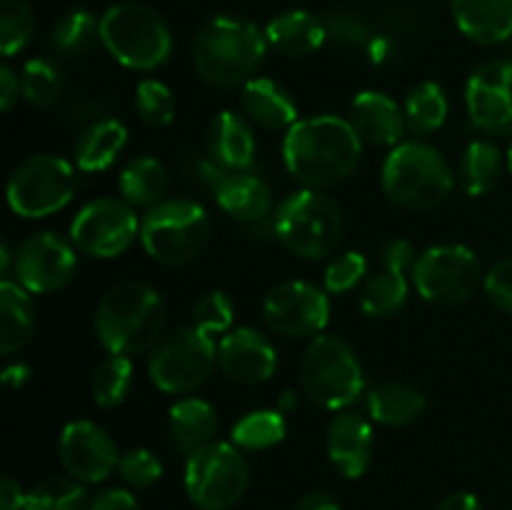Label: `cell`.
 Here are the masks:
<instances>
[{
    "instance_id": "f5cc1de1",
    "label": "cell",
    "mask_w": 512,
    "mask_h": 510,
    "mask_svg": "<svg viewBox=\"0 0 512 510\" xmlns=\"http://www.w3.org/2000/svg\"><path fill=\"white\" fill-rule=\"evenodd\" d=\"M438 510H483V503L473 493H453L438 505Z\"/></svg>"
},
{
    "instance_id": "1f68e13d",
    "label": "cell",
    "mask_w": 512,
    "mask_h": 510,
    "mask_svg": "<svg viewBox=\"0 0 512 510\" xmlns=\"http://www.w3.org/2000/svg\"><path fill=\"white\" fill-rule=\"evenodd\" d=\"M405 120H408V128L418 135L435 133L445 125L450 113V103L445 90L440 88L435 80H423V83H415L408 90L403 103Z\"/></svg>"
},
{
    "instance_id": "484cf974",
    "label": "cell",
    "mask_w": 512,
    "mask_h": 510,
    "mask_svg": "<svg viewBox=\"0 0 512 510\" xmlns=\"http://www.w3.org/2000/svg\"><path fill=\"white\" fill-rule=\"evenodd\" d=\"M128 145V128L115 118L93 120L83 133L78 135L73 148L75 168L83 173H100L108 170L118 160Z\"/></svg>"
},
{
    "instance_id": "60d3db41",
    "label": "cell",
    "mask_w": 512,
    "mask_h": 510,
    "mask_svg": "<svg viewBox=\"0 0 512 510\" xmlns=\"http://www.w3.org/2000/svg\"><path fill=\"white\" fill-rule=\"evenodd\" d=\"M325 30H328V40H333L335 45L348 50L368 48V43L373 40V30L370 23L365 20L363 13L353 8H333L325 13Z\"/></svg>"
},
{
    "instance_id": "8992f818",
    "label": "cell",
    "mask_w": 512,
    "mask_h": 510,
    "mask_svg": "<svg viewBox=\"0 0 512 510\" xmlns=\"http://www.w3.org/2000/svg\"><path fill=\"white\" fill-rule=\"evenodd\" d=\"M273 235L285 250H290L298 258H328L343 238L340 205L323 190H295L275 208Z\"/></svg>"
},
{
    "instance_id": "ee69618b",
    "label": "cell",
    "mask_w": 512,
    "mask_h": 510,
    "mask_svg": "<svg viewBox=\"0 0 512 510\" xmlns=\"http://www.w3.org/2000/svg\"><path fill=\"white\" fill-rule=\"evenodd\" d=\"M118 475L125 485H130V488H153V485L163 478V463H160L158 455L148 448L125 450V453L120 455Z\"/></svg>"
},
{
    "instance_id": "6da1fadb",
    "label": "cell",
    "mask_w": 512,
    "mask_h": 510,
    "mask_svg": "<svg viewBox=\"0 0 512 510\" xmlns=\"http://www.w3.org/2000/svg\"><path fill=\"white\" fill-rule=\"evenodd\" d=\"M363 158V140L340 115L300 118L283 138V160L303 188L325 190L355 173Z\"/></svg>"
},
{
    "instance_id": "4316f807",
    "label": "cell",
    "mask_w": 512,
    "mask_h": 510,
    "mask_svg": "<svg viewBox=\"0 0 512 510\" xmlns=\"http://www.w3.org/2000/svg\"><path fill=\"white\" fill-rule=\"evenodd\" d=\"M218 425V413L203 398H180L168 415L170 440H173L175 450L188 455L203 445L213 443Z\"/></svg>"
},
{
    "instance_id": "74e56055",
    "label": "cell",
    "mask_w": 512,
    "mask_h": 510,
    "mask_svg": "<svg viewBox=\"0 0 512 510\" xmlns=\"http://www.w3.org/2000/svg\"><path fill=\"white\" fill-rule=\"evenodd\" d=\"M23 98L33 108H53L63 95V78L60 70L45 58H30L20 70Z\"/></svg>"
},
{
    "instance_id": "681fc988",
    "label": "cell",
    "mask_w": 512,
    "mask_h": 510,
    "mask_svg": "<svg viewBox=\"0 0 512 510\" xmlns=\"http://www.w3.org/2000/svg\"><path fill=\"white\" fill-rule=\"evenodd\" d=\"M25 498H28V493L20 488V483L5 475L3 483H0V510H25Z\"/></svg>"
},
{
    "instance_id": "e575fe53",
    "label": "cell",
    "mask_w": 512,
    "mask_h": 510,
    "mask_svg": "<svg viewBox=\"0 0 512 510\" xmlns=\"http://www.w3.org/2000/svg\"><path fill=\"white\" fill-rule=\"evenodd\" d=\"M133 388V360L130 355L108 353L93 373V403L98 408H118Z\"/></svg>"
},
{
    "instance_id": "d590c367",
    "label": "cell",
    "mask_w": 512,
    "mask_h": 510,
    "mask_svg": "<svg viewBox=\"0 0 512 510\" xmlns=\"http://www.w3.org/2000/svg\"><path fill=\"white\" fill-rule=\"evenodd\" d=\"M288 433L283 410H253L233 425L230 443L240 450H270L280 445Z\"/></svg>"
},
{
    "instance_id": "e0dca14e",
    "label": "cell",
    "mask_w": 512,
    "mask_h": 510,
    "mask_svg": "<svg viewBox=\"0 0 512 510\" xmlns=\"http://www.w3.org/2000/svg\"><path fill=\"white\" fill-rule=\"evenodd\" d=\"M465 108L478 130L512 135V60H490L465 85Z\"/></svg>"
},
{
    "instance_id": "f546056e",
    "label": "cell",
    "mask_w": 512,
    "mask_h": 510,
    "mask_svg": "<svg viewBox=\"0 0 512 510\" xmlns=\"http://www.w3.org/2000/svg\"><path fill=\"white\" fill-rule=\"evenodd\" d=\"M118 188L125 203L133 208H153L168 190V168L153 155H138L123 165Z\"/></svg>"
},
{
    "instance_id": "9f6ffc18",
    "label": "cell",
    "mask_w": 512,
    "mask_h": 510,
    "mask_svg": "<svg viewBox=\"0 0 512 510\" xmlns=\"http://www.w3.org/2000/svg\"><path fill=\"white\" fill-rule=\"evenodd\" d=\"M508 170L512 173V145H510V150H508Z\"/></svg>"
},
{
    "instance_id": "f35d334b",
    "label": "cell",
    "mask_w": 512,
    "mask_h": 510,
    "mask_svg": "<svg viewBox=\"0 0 512 510\" xmlns=\"http://www.w3.org/2000/svg\"><path fill=\"white\" fill-rule=\"evenodd\" d=\"M35 33V15L28 0H0V53L13 58L28 48Z\"/></svg>"
},
{
    "instance_id": "4dcf8cb0",
    "label": "cell",
    "mask_w": 512,
    "mask_h": 510,
    "mask_svg": "<svg viewBox=\"0 0 512 510\" xmlns=\"http://www.w3.org/2000/svg\"><path fill=\"white\" fill-rule=\"evenodd\" d=\"M505 158L490 140H473L460 158V185L470 198H483L498 188Z\"/></svg>"
},
{
    "instance_id": "83f0119b",
    "label": "cell",
    "mask_w": 512,
    "mask_h": 510,
    "mask_svg": "<svg viewBox=\"0 0 512 510\" xmlns=\"http://www.w3.org/2000/svg\"><path fill=\"white\" fill-rule=\"evenodd\" d=\"M35 335V308L30 293L18 280L0 283V353L23 350Z\"/></svg>"
},
{
    "instance_id": "11a10c76",
    "label": "cell",
    "mask_w": 512,
    "mask_h": 510,
    "mask_svg": "<svg viewBox=\"0 0 512 510\" xmlns=\"http://www.w3.org/2000/svg\"><path fill=\"white\" fill-rule=\"evenodd\" d=\"M293 405H295V395L288 390V393H283V398H280V410L293 408Z\"/></svg>"
},
{
    "instance_id": "816d5d0a",
    "label": "cell",
    "mask_w": 512,
    "mask_h": 510,
    "mask_svg": "<svg viewBox=\"0 0 512 510\" xmlns=\"http://www.w3.org/2000/svg\"><path fill=\"white\" fill-rule=\"evenodd\" d=\"M295 510H340V503L325 490H313L298 500Z\"/></svg>"
},
{
    "instance_id": "f907efd6",
    "label": "cell",
    "mask_w": 512,
    "mask_h": 510,
    "mask_svg": "<svg viewBox=\"0 0 512 510\" xmlns=\"http://www.w3.org/2000/svg\"><path fill=\"white\" fill-rule=\"evenodd\" d=\"M365 53H368V60L373 65H388L395 58V53H398V48H395V43L388 35H373Z\"/></svg>"
},
{
    "instance_id": "5bb4252c",
    "label": "cell",
    "mask_w": 512,
    "mask_h": 510,
    "mask_svg": "<svg viewBox=\"0 0 512 510\" xmlns=\"http://www.w3.org/2000/svg\"><path fill=\"white\" fill-rule=\"evenodd\" d=\"M78 270V248L73 240L53 230L28 235L15 250V280L30 295H50L63 290Z\"/></svg>"
},
{
    "instance_id": "4fadbf2b",
    "label": "cell",
    "mask_w": 512,
    "mask_h": 510,
    "mask_svg": "<svg viewBox=\"0 0 512 510\" xmlns=\"http://www.w3.org/2000/svg\"><path fill=\"white\" fill-rule=\"evenodd\" d=\"M140 238V220L123 198H98L80 208L70 223V240L90 258L110 260L128 253Z\"/></svg>"
},
{
    "instance_id": "ba28073f",
    "label": "cell",
    "mask_w": 512,
    "mask_h": 510,
    "mask_svg": "<svg viewBox=\"0 0 512 510\" xmlns=\"http://www.w3.org/2000/svg\"><path fill=\"white\" fill-rule=\"evenodd\" d=\"M208 210L188 198L160 200L140 220L143 250L160 265H188L210 243Z\"/></svg>"
},
{
    "instance_id": "2e32d148",
    "label": "cell",
    "mask_w": 512,
    "mask_h": 510,
    "mask_svg": "<svg viewBox=\"0 0 512 510\" xmlns=\"http://www.w3.org/2000/svg\"><path fill=\"white\" fill-rule=\"evenodd\" d=\"M58 458L68 478L78 483H103L118 473L120 453L108 430L93 420H73L58 440Z\"/></svg>"
},
{
    "instance_id": "ab89813d",
    "label": "cell",
    "mask_w": 512,
    "mask_h": 510,
    "mask_svg": "<svg viewBox=\"0 0 512 510\" xmlns=\"http://www.w3.org/2000/svg\"><path fill=\"white\" fill-rule=\"evenodd\" d=\"M135 110L150 128H168L175 120L178 103H175L173 90L163 80L145 78L135 88Z\"/></svg>"
},
{
    "instance_id": "d6a6232c",
    "label": "cell",
    "mask_w": 512,
    "mask_h": 510,
    "mask_svg": "<svg viewBox=\"0 0 512 510\" xmlns=\"http://www.w3.org/2000/svg\"><path fill=\"white\" fill-rule=\"evenodd\" d=\"M408 275L398 273V270L383 268L375 275H370L368 283L363 285L360 293V308L368 318H393L403 310L405 300H408Z\"/></svg>"
},
{
    "instance_id": "52a82bcc",
    "label": "cell",
    "mask_w": 512,
    "mask_h": 510,
    "mask_svg": "<svg viewBox=\"0 0 512 510\" xmlns=\"http://www.w3.org/2000/svg\"><path fill=\"white\" fill-rule=\"evenodd\" d=\"M300 388L320 408L343 410L365 393L363 365L340 335L320 333L300 358Z\"/></svg>"
},
{
    "instance_id": "db71d44e",
    "label": "cell",
    "mask_w": 512,
    "mask_h": 510,
    "mask_svg": "<svg viewBox=\"0 0 512 510\" xmlns=\"http://www.w3.org/2000/svg\"><path fill=\"white\" fill-rule=\"evenodd\" d=\"M30 375H33V370H30L28 365L13 363V365H5L3 375H0V378H3V383L8 385L10 390H18V388H23L25 383H28Z\"/></svg>"
},
{
    "instance_id": "cb8c5ba5",
    "label": "cell",
    "mask_w": 512,
    "mask_h": 510,
    "mask_svg": "<svg viewBox=\"0 0 512 510\" xmlns=\"http://www.w3.org/2000/svg\"><path fill=\"white\" fill-rule=\"evenodd\" d=\"M460 33L480 45H500L512 38V0H450Z\"/></svg>"
},
{
    "instance_id": "c3c4849f",
    "label": "cell",
    "mask_w": 512,
    "mask_h": 510,
    "mask_svg": "<svg viewBox=\"0 0 512 510\" xmlns=\"http://www.w3.org/2000/svg\"><path fill=\"white\" fill-rule=\"evenodd\" d=\"M20 98H23L20 75L15 73L10 65H3V68H0V110H3V113H10Z\"/></svg>"
},
{
    "instance_id": "9a60e30c",
    "label": "cell",
    "mask_w": 512,
    "mask_h": 510,
    "mask_svg": "<svg viewBox=\"0 0 512 510\" xmlns=\"http://www.w3.org/2000/svg\"><path fill=\"white\" fill-rule=\"evenodd\" d=\"M263 318L285 338H315L330 320L328 290L305 280H285L265 295Z\"/></svg>"
},
{
    "instance_id": "b9f144b4",
    "label": "cell",
    "mask_w": 512,
    "mask_h": 510,
    "mask_svg": "<svg viewBox=\"0 0 512 510\" xmlns=\"http://www.w3.org/2000/svg\"><path fill=\"white\" fill-rule=\"evenodd\" d=\"M235 305L223 290H210L193 305V325L208 335H225L233 330Z\"/></svg>"
},
{
    "instance_id": "7c38bea8",
    "label": "cell",
    "mask_w": 512,
    "mask_h": 510,
    "mask_svg": "<svg viewBox=\"0 0 512 510\" xmlns=\"http://www.w3.org/2000/svg\"><path fill=\"white\" fill-rule=\"evenodd\" d=\"M480 258L468 245H433L423 250L410 270V283L418 295L440 308L465 303L483 280Z\"/></svg>"
},
{
    "instance_id": "603a6c76",
    "label": "cell",
    "mask_w": 512,
    "mask_h": 510,
    "mask_svg": "<svg viewBox=\"0 0 512 510\" xmlns=\"http://www.w3.org/2000/svg\"><path fill=\"white\" fill-rule=\"evenodd\" d=\"M240 105H243L245 118L265 130L288 133L300 120L293 95L270 78H250L240 88Z\"/></svg>"
},
{
    "instance_id": "8d00e7d4",
    "label": "cell",
    "mask_w": 512,
    "mask_h": 510,
    "mask_svg": "<svg viewBox=\"0 0 512 510\" xmlns=\"http://www.w3.org/2000/svg\"><path fill=\"white\" fill-rule=\"evenodd\" d=\"M90 500L83 485L73 478H48L33 485L25 510H88Z\"/></svg>"
},
{
    "instance_id": "7bdbcfd3",
    "label": "cell",
    "mask_w": 512,
    "mask_h": 510,
    "mask_svg": "<svg viewBox=\"0 0 512 510\" xmlns=\"http://www.w3.org/2000/svg\"><path fill=\"white\" fill-rule=\"evenodd\" d=\"M368 275V260L358 250H345V253L335 255L328 263L323 275V288L330 295H345L350 290L358 288Z\"/></svg>"
},
{
    "instance_id": "7a4b0ae2",
    "label": "cell",
    "mask_w": 512,
    "mask_h": 510,
    "mask_svg": "<svg viewBox=\"0 0 512 510\" xmlns=\"http://www.w3.org/2000/svg\"><path fill=\"white\" fill-rule=\"evenodd\" d=\"M265 30L250 20L215 15L193 40V65L200 80L213 88H243L268 55Z\"/></svg>"
},
{
    "instance_id": "f6af8a7d",
    "label": "cell",
    "mask_w": 512,
    "mask_h": 510,
    "mask_svg": "<svg viewBox=\"0 0 512 510\" xmlns=\"http://www.w3.org/2000/svg\"><path fill=\"white\" fill-rule=\"evenodd\" d=\"M483 288L495 308L512 313V258L498 260V263L485 273Z\"/></svg>"
},
{
    "instance_id": "ffe728a7",
    "label": "cell",
    "mask_w": 512,
    "mask_h": 510,
    "mask_svg": "<svg viewBox=\"0 0 512 510\" xmlns=\"http://www.w3.org/2000/svg\"><path fill=\"white\" fill-rule=\"evenodd\" d=\"M350 123L363 143L395 148L403 143L408 120L400 105L380 90H363L350 103Z\"/></svg>"
},
{
    "instance_id": "bcb514c9",
    "label": "cell",
    "mask_w": 512,
    "mask_h": 510,
    "mask_svg": "<svg viewBox=\"0 0 512 510\" xmlns=\"http://www.w3.org/2000/svg\"><path fill=\"white\" fill-rule=\"evenodd\" d=\"M380 258H383V268L398 270V273H410L415 265V260H418V253H415V248L410 240L395 238L385 245L383 253H380Z\"/></svg>"
},
{
    "instance_id": "f1b7e54d",
    "label": "cell",
    "mask_w": 512,
    "mask_h": 510,
    "mask_svg": "<svg viewBox=\"0 0 512 510\" xmlns=\"http://www.w3.org/2000/svg\"><path fill=\"white\" fill-rule=\"evenodd\" d=\"M368 415L388 428H403L423 418L428 400L418 388L408 383H380L365 398Z\"/></svg>"
},
{
    "instance_id": "d4e9b609",
    "label": "cell",
    "mask_w": 512,
    "mask_h": 510,
    "mask_svg": "<svg viewBox=\"0 0 512 510\" xmlns=\"http://www.w3.org/2000/svg\"><path fill=\"white\" fill-rule=\"evenodd\" d=\"M265 38L270 48L288 58H308L315 50L323 48L328 30H325V20L310 10H285L265 25Z\"/></svg>"
},
{
    "instance_id": "d6986e66",
    "label": "cell",
    "mask_w": 512,
    "mask_h": 510,
    "mask_svg": "<svg viewBox=\"0 0 512 510\" xmlns=\"http://www.w3.org/2000/svg\"><path fill=\"white\" fill-rule=\"evenodd\" d=\"M373 448L375 435L368 418L348 410V413H340L330 420L328 433H325V450H328L330 463L340 475L350 480L365 475V470L370 468V460H373Z\"/></svg>"
},
{
    "instance_id": "277c9868",
    "label": "cell",
    "mask_w": 512,
    "mask_h": 510,
    "mask_svg": "<svg viewBox=\"0 0 512 510\" xmlns=\"http://www.w3.org/2000/svg\"><path fill=\"white\" fill-rule=\"evenodd\" d=\"M380 185L390 203L423 213L453 195L455 175L438 148L420 140H403L385 158Z\"/></svg>"
},
{
    "instance_id": "836d02e7",
    "label": "cell",
    "mask_w": 512,
    "mask_h": 510,
    "mask_svg": "<svg viewBox=\"0 0 512 510\" xmlns=\"http://www.w3.org/2000/svg\"><path fill=\"white\" fill-rule=\"evenodd\" d=\"M100 40V20L90 10H68L50 30V45L63 58H83Z\"/></svg>"
},
{
    "instance_id": "44dd1931",
    "label": "cell",
    "mask_w": 512,
    "mask_h": 510,
    "mask_svg": "<svg viewBox=\"0 0 512 510\" xmlns=\"http://www.w3.org/2000/svg\"><path fill=\"white\" fill-rule=\"evenodd\" d=\"M213 195L220 210L240 223L255 225L273 210V190L250 170H223L213 183Z\"/></svg>"
},
{
    "instance_id": "30bf717a",
    "label": "cell",
    "mask_w": 512,
    "mask_h": 510,
    "mask_svg": "<svg viewBox=\"0 0 512 510\" xmlns=\"http://www.w3.org/2000/svg\"><path fill=\"white\" fill-rule=\"evenodd\" d=\"M70 160L53 153H38L20 160L8 178L5 198L20 218L38 220L60 213L78 190V173Z\"/></svg>"
},
{
    "instance_id": "9c48e42d",
    "label": "cell",
    "mask_w": 512,
    "mask_h": 510,
    "mask_svg": "<svg viewBox=\"0 0 512 510\" xmlns=\"http://www.w3.org/2000/svg\"><path fill=\"white\" fill-rule=\"evenodd\" d=\"M218 365V345L213 335L195 325L160 335L150 348L148 375L158 390L168 395H188L213 375Z\"/></svg>"
},
{
    "instance_id": "8fae6325",
    "label": "cell",
    "mask_w": 512,
    "mask_h": 510,
    "mask_svg": "<svg viewBox=\"0 0 512 510\" xmlns=\"http://www.w3.org/2000/svg\"><path fill=\"white\" fill-rule=\"evenodd\" d=\"M183 483L195 508L230 510L248 490V460L235 443L213 440L188 455Z\"/></svg>"
},
{
    "instance_id": "7402d4cb",
    "label": "cell",
    "mask_w": 512,
    "mask_h": 510,
    "mask_svg": "<svg viewBox=\"0 0 512 510\" xmlns=\"http://www.w3.org/2000/svg\"><path fill=\"white\" fill-rule=\"evenodd\" d=\"M208 153L213 163L225 170H248L255 163L258 143H255L253 125L245 115L235 110H220L208 123Z\"/></svg>"
},
{
    "instance_id": "7dc6e473",
    "label": "cell",
    "mask_w": 512,
    "mask_h": 510,
    "mask_svg": "<svg viewBox=\"0 0 512 510\" xmlns=\"http://www.w3.org/2000/svg\"><path fill=\"white\" fill-rule=\"evenodd\" d=\"M88 510H140V503L130 490L123 488H108L100 490L93 500H90Z\"/></svg>"
},
{
    "instance_id": "3957f363",
    "label": "cell",
    "mask_w": 512,
    "mask_h": 510,
    "mask_svg": "<svg viewBox=\"0 0 512 510\" xmlns=\"http://www.w3.org/2000/svg\"><path fill=\"white\" fill-rule=\"evenodd\" d=\"M95 335L108 353L138 355L163 335L165 300L143 280H123L95 305Z\"/></svg>"
},
{
    "instance_id": "ac0fdd59",
    "label": "cell",
    "mask_w": 512,
    "mask_h": 510,
    "mask_svg": "<svg viewBox=\"0 0 512 510\" xmlns=\"http://www.w3.org/2000/svg\"><path fill=\"white\" fill-rule=\"evenodd\" d=\"M218 365L233 383L260 385L278 370V353L260 330L240 325L218 343Z\"/></svg>"
},
{
    "instance_id": "5b68a950",
    "label": "cell",
    "mask_w": 512,
    "mask_h": 510,
    "mask_svg": "<svg viewBox=\"0 0 512 510\" xmlns=\"http://www.w3.org/2000/svg\"><path fill=\"white\" fill-rule=\"evenodd\" d=\"M100 43L130 70L160 68L173 55V33L163 15L143 3H118L100 18Z\"/></svg>"
}]
</instances>
